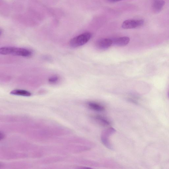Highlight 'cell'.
Wrapping results in <instances>:
<instances>
[{"label":"cell","instance_id":"1","mask_svg":"<svg viewBox=\"0 0 169 169\" xmlns=\"http://www.w3.org/2000/svg\"><path fill=\"white\" fill-rule=\"evenodd\" d=\"M0 54L2 55H12L23 57H28L32 54V52L28 49L21 48L7 47L0 49Z\"/></svg>","mask_w":169,"mask_h":169},{"label":"cell","instance_id":"3","mask_svg":"<svg viewBox=\"0 0 169 169\" xmlns=\"http://www.w3.org/2000/svg\"><path fill=\"white\" fill-rule=\"evenodd\" d=\"M144 22L143 20H129L125 21L122 27L125 29L135 28L142 26Z\"/></svg>","mask_w":169,"mask_h":169},{"label":"cell","instance_id":"2","mask_svg":"<svg viewBox=\"0 0 169 169\" xmlns=\"http://www.w3.org/2000/svg\"><path fill=\"white\" fill-rule=\"evenodd\" d=\"M92 37V34L86 32L72 38L69 42V45L72 47L76 48L82 46L89 42Z\"/></svg>","mask_w":169,"mask_h":169},{"label":"cell","instance_id":"4","mask_svg":"<svg viewBox=\"0 0 169 169\" xmlns=\"http://www.w3.org/2000/svg\"><path fill=\"white\" fill-rule=\"evenodd\" d=\"M113 40L109 38H103L99 40L97 42V47L102 50L108 48L113 44Z\"/></svg>","mask_w":169,"mask_h":169},{"label":"cell","instance_id":"8","mask_svg":"<svg viewBox=\"0 0 169 169\" xmlns=\"http://www.w3.org/2000/svg\"><path fill=\"white\" fill-rule=\"evenodd\" d=\"M88 105L90 108L96 111L102 112L104 109V107L101 104L95 102H89Z\"/></svg>","mask_w":169,"mask_h":169},{"label":"cell","instance_id":"7","mask_svg":"<svg viewBox=\"0 0 169 169\" xmlns=\"http://www.w3.org/2000/svg\"><path fill=\"white\" fill-rule=\"evenodd\" d=\"M10 93L12 95L25 97H30L32 95L30 92L25 90L19 89L13 90L11 91Z\"/></svg>","mask_w":169,"mask_h":169},{"label":"cell","instance_id":"9","mask_svg":"<svg viewBox=\"0 0 169 169\" xmlns=\"http://www.w3.org/2000/svg\"><path fill=\"white\" fill-rule=\"evenodd\" d=\"M94 118L96 120L102 125L108 126L110 125L109 121L102 116L97 115L95 116Z\"/></svg>","mask_w":169,"mask_h":169},{"label":"cell","instance_id":"5","mask_svg":"<svg viewBox=\"0 0 169 169\" xmlns=\"http://www.w3.org/2000/svg\"><path fill=\"white\" fill-rule=\"evenodd\" d=\"M130 38L128 37H125L116 38L113 40V43L119 46H124L129 43Z\"/></svg>","mask_w":169,"mask_h":169},{"label":"cell","instance_id":"10","mask_svg":"<svg viewBox=\"0 0 169 169\" xmlns=\"http://www.w3.org/2000/svg\"><path fill=\"white\" fill-rule=\"evenodd\" d=\"M59 80V77L57 75L52 76L48 79L49 82L51 84H55L57 83Z\"/></svg>","mask_w":169,"mask_h":169},{"label":"cell","instance_id":"11","mask_svg":"<svg viewBox=\"0 0 169 169\" xmlns=\"http://www.w3.org/2000/svg\"><path fill=\"white\" fill-rule=\"evenodd\" d=\"M108 1L111 2H115L122 1V0H108Z\"/></svg>","mask_w":169,"mask_h":169},{"label":"cell","instance_id":"6","mask_svg":"<svg viewBox=\"0 0 169 169\" xmlns=\"http://www.w3.org/2000/svg\"><path fill=\"white\" fill-rule=\"evenodd\" d=\"M165 4L163 0H154L153 3V8L156 12H158L162 9Z\"/></svg>","mask_w":169,"mask_h":169}]
</instances>
